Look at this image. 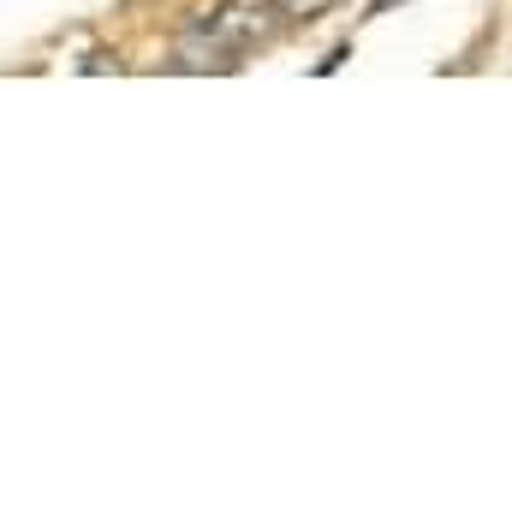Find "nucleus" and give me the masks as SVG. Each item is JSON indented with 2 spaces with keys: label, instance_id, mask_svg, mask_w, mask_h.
<instances>
[{
  "label": "nucleus",
  "instance_id": "1",
  "mask_svg": "<svg viewBox=\"0 0 512 512\" xmlns=\"http://www.w3.org/2000/svg\"><path fill=\"white\" fill-rule=\"evenodd\" d=\"M274 6L268 0H227L221 12H209L203 24H197V36L203 42H215L221 54H245V48H256V42H268L274 36Z\"/></svg>",
  "mask_w": 512,
  "mask_h": 512
},
{
  "label": "nucleus",
  "instance_id": "4",
  "mask_svg": "<svg viewBox=\"0 0 512 512\" xmlns=\"http://www.w3.org/2000/svg\"><path fill=\"white\" fill-rule=\"evenodd\" d=\"M393 6H405V0H382V12H393Z\"/></svg>",
  "mask_w": 512,
  "mask_h": 512
},
{
  "label": "nucleus",
  "instance_id": "3",
  "mask_svg": "<svg viewBox=\"0 0 512 512\" xmlns=\"http://www.w3.org/2000/svg\"><path fill=\"white\" fill-rule=\"evenodd\" d=\"M84 72H120V60H114V54H90Z\"/></svg>",
  "mask_w": 512,
  "mask_h": 512
},
{
  "label": "nucleus",
  "instance_id": "2",
  "mask_svg": "<svg viewBox=\"0 0 512 512\" xmlns=\"http://www.w3.org/2000/svg\"><path fill=\"white\" fill-rule=\"evenodd\" d=\"M268 6H274L280 18H304V24H310V18H322L334 0H268Z\"/></svg>",
  "mask_w": 512,
  "mask_h": 512
}]
</instances>
